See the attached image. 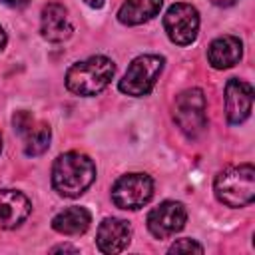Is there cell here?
<instances>
[{"mask_svg": "<svg viewBox=\"0 0 255 255\" xmlns=\"http://www.w3.org/2000/svg\"><path fill=\"white\" fill-rule=\"evenodd\" d=\"M96 179L94 161L80 151L62 153L52 167V185L64 197L82 195Z\"/></svg>", "mask_w": 255, "mask_h": 255, "instance_id": "obj_1", "label": "cell"}, {"mask_svg": "<svg viewBox=\"0 0 255 255\" xmlns=\"http://www.w3.org/2000/svg\"><path fill=\"white\" fill-rule=\"evenodd\" d=\"M116 66L106 56H92L76 62L66 72V88L76 96H96L114 78Z\"/></svg>", "mask_w": 255, "mask_h": 255, "instance_id": "obj_2", "label": "cell"}, {"mask_svg": "<svg viewBox=\"0 0 255 255\" xmlns=\"http://www.w3.org/2000/svg\"><path fill=\"white\" fill-rule=\"evenodd\" d=\"M217 199L227 207H245L255 199V169L241 163L223 169L213 183Z\"/></svg>", "mask_w": 255, "mask_h": 255, "instance_id": "obj_3", "label": "cell"}, {"mask_svg": "<svg viewBox=\"0 0 255 255\" xmlns=\"http://www.w3.org/2000/svg\"><path fill=\"white\" fill-rule=\"evenodd\" d=\"M163 64H165V60L157 54L137 56L135 60H131L124 78L120 80V84H118L120 92L126 96H133V98L147 96L153 90L155 82L159 80Z\"/></svg>", "mask_w": 255, "mask_h": 255, "instance_id": "obj_4", "label": "cell"}, {"mask_svg": "<svg viewBox=\"0 0 255 255\" xmlns=\"http://www.w3.org/2000/svg\"><path fill=\"white\" fill-rule=\"evenodd\" d=\"M173 120L179 129L189 137H199L207 128V102L199 88H191L181 92L175 98Z\"/></svg>", "mask_w": 255, "mask_h": 255, "instance_id": "obj_5", "label": "cell"}, {"mask_svg": "<svg viewBox=\"0 0 255 255\" xmlns=\"http://www.w3.org/2000/svg\"><path fill=\"white\" fill-rule=\"evenodd\" d=\"M153 195V181L147 173H126L116 179L112 187V201L120 209L135 211L143 207Z\"/></svg>", "mask_w": 255, "mask_h": 255, "instance_id": "obj_6", "label": "cell"}, {"mask_svg": "<svg viewBox=\"0 0 255 255\" xmlns=\"http://www.w3.org/2000/svg\"><path fill=\"white\" fill-rule=\"evenodd\" d=\"M163 28L167 32V38L177 46H187L197 38L199 30V12L195 6L177 2L167 8L163 16Z\"/></svg>", "mask_w": 255, "mask_h": 255, "instance_id": "obj_7", "label": "cell"}, {"mask_svg": "<svg viewBox=\"0 0 255 255\" xmlns=\"http://www.w3.org/2000/svg\"><path fill=\"white\" fill-rule=\"evenodd\" d=\"M187 211L179 201H161L147 215V229L157 239H167L183 229Z\"/></svg>", "mask_w": 255, "mask_h": 255, "instance_id": "obj_8", "label": "cell"}, {"mask_svg": "<svg viewBox=\"0 0 255 255\" xmlns=\"http://www.w3.org/2000/svg\"><path fill=\"white\" fill-rule=\"evenodd\" d=\"M225 116L229 124H243L253 110V88L251 84L231 78L225 84Z\"/></svg>", "mask_w": 255, "mask_h": 255, "instance_id": "obj_9", "label": "cell"}, {"mask_svg": "<svg viewBox=\"0 0 255 255\" xmlns=\"http://www.w3.org/2000/svg\"><path fill=\"white\" fill-rule=\"evenodd\" d=\"M131 239V227L128 221L118 219V217H106L100 227H98V235H96V243L98 249L102 253H122Z\"/></svg>", "mask_w": 255, "mask_h": 255, "instance_id": "obj_10", "label": "cell"}, {"mask_svg": "<svg viewBox=\"0 0 255 255\" xmlns=\"http://www.w3.org/2000/svg\"><path fill=\"white\" fill-rule=\"evenodd\" d=\"M40 32L48 42H64L72 36L74 28L68 16V8L58 2H50L42 8Z\"/></svg>", "mask_w": 255, "mask_h": 255, "instance_id": "obj_11", "label": "cell"}, {"mask_svg": "<svg viewBox=\"0 0 255 255\" xmlns=\"http://www.w3.org/2000/svg\"><path fill=\"white\" fill-rule=\"evenodd\" d=\"M32 211L30 199L16 189H0V229H14Z\"/></svg>", "mask_w": 255, "mask_h": 255, "instance_id": "obj_12", "label": "cell"}, {"mask_svg": "<svg viewBox=\"0 0 255 255\" xmlns=\"http://www.w3.org/2000/svg\"><path fill=\"white\" fill-rule=\"evenodd\" d=\"M243 56V44L235 36H219L207 48V60L215 70L235 66Z\"/></svg>", "mask_w": 255, "mask_h": 255, "instance_id": "obj_13", "label": "cell"}, {"mask_svg": "<svg viewBox=\"0 0 255 255\" xmlns=\"http://www.w3.org/2000/svg\"><path fill=\"white\" fill-rule=\"evenodd\" d=\"M92 223V215L86 207L80 205H72L64 211H60L58 215H54L52 219V229L62 233V235H82L88 231Z\"/></svg>", "mask_w": 255, "mask_h": 255, "instance_id": "obj_14", "label": "cell"}, {"mask_svg": "<svg viewBox=\"0 0 255 255\" xmlns=\"http://www.w3.org/2000/svg\"><path fill=\"white\" fill-rule=\"evenodd\" d=\"M163 0H126L118 12V20L126 26H137L159 14Z\"/></svg>", "mask_w": 255, "mask_h": 255, "instance_id": "obj_15", "label": "cell"}, {"mask_svg": "<svg viewBox=\"0 0 255 255\" xmlns=\"http://www.w3.org/2000/svg\"><path fill=\"white\" fill-rule=\"evenodd\" d=\"M50 137H52V131H50V126L40 122L24 133V153L30 155V157H36V155H42L48 145H50Z\"/></svg>", "mask_w": 255, "mask_h": 255, "instance_id": "obj_16", "label": "cell"}, {"mask_svg": "<svg viewBox=\"0 0 255 255\" xmlns=\"http://www.w3.org/2000/svg\"><path fill=\"white\" fill-rule=\"evenodd\" d=\"M12 124H14V129H16L20 135H24V133L34 126V116H32L30 112H26V110L16 112V114L12 116Z\"/></svg>", "mask_w": 255, "mask_h": 255, "instance_id": "obj_17", "label": "cell"}, {"mask_svg": "<svg viewBox=\"0 0 255 255\" xmlns=\"http://www.w3.org/2000/svg\"><path fill=\"white\" fill-rule=\"evenodd\" d=\"M191 251L203 253V247L197 241H193V239H177L169 247V253H191Z\"/></svg>", "mask_w": 255, "mask_h": 255, "instance_id": "obj_18", "label": "cell"}, {"mask_svg": "<svg viewBox=\"0 0 255 255\" xmlns=\"http://www.w3.org/2000/svg\"><path fill=\"white\" fill-rule=\"evenodd\" d=\"M2 4H8V6H12V8H22V6H26L28 4V0H0Z\"/></svg>", "mask_w": 255, "mask_h": 255, "instance_id": "obj_19", "label": "cell"}, {"mask_svg": "<svg viewBox=\"0 0 255 255\" xmlns=\"http://www.w3.org/2000/svg\"><path fill=\"white\" fill-rule=\"evenodd\" d=\"M50 251L52 253H56V251H72V253H78V247H72V245H56Z\"/></svg>", "mask_w": 255, "mask_h": 255, "instance_id": "obj_20", "label": "cell"}, {"mask_svg": "<svg viewBox=\"0 0 255 255\" xmlns=\"http://www.w3.org/2000/svg\"><path fill=\"white\" fill-rule=\"evenodd\" d=\"M215 6H221V8H227V6H233L237 0H211Z\"/></svg>", "mask_w": 255, "mask_h": 255, "instance_id": "obj_21", "label": "cell"}, {"mask_svg": "<svg viewBox=\"0 0 255 255\" xmlns=\"http://www.w3.org/2000/svg\"><path fill=\"white\" fill-rule=\"evenodd\" d=\"M90 8H102L104 6V0H84Z\"/></svg>", "mask_w": 255, "mask_h": 255, "instance_id": "obj_22", "label": "cell"}, {"mask_svg": "<svg viewBox=\"0 0 255 255\" xmlns=\"http://www.w3.org/2000/svg\"><path fill=\"white\" fill-rule=\"evenodd\" d=\"M4 46H6V32H4V28L0 26V52L4 50Z\"/></svg>", "mask_w": 255, "mask_h": 255, "instance_id": "obj_23", "label": "cell"}, {"mask_svg": "<svg viewBox=\"0 0 255 255\" xmlns=\"http://www.w3.org/2000/svg\"><path fill=\"white\" fill-rule=\"evenodd\" d=\"M0 151H2V133H0Z\"/></svg>", "mask_w": 255, "mask_h": 255, "instance_id": "obj_24", "label": "cell"}]
</instances>
